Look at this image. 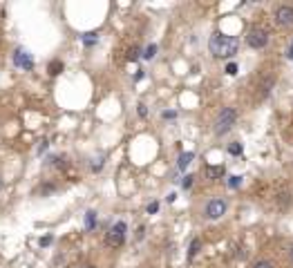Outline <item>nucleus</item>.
Segmentation results:
<instances>
[{"label":"nucleus","instance_id":"nucleus-26","mask_svg":"<svg viewBox=\"0 0 293 268\" xmlns=\"http://www.w3.org/2000/svg\"><path fill=\"white\" fill-rule=\"evenodd\" d=\"M81 268H96V266H92V264H83Z\"/></svg>","mask_w":293,"mask_h":268},{"label":"nucleus","instance_id":"nucleus-17","mask_svg":"<svg viewBox=\"0 0 293 268\" xmlns=\"http://www.w3.org/2000/svg\"><path fill=\"white\" fill-rule=\"evenodd\" d=\"M94 215H96V212H87V228H94Z\"/></svg>","mask_w":293,"mask_h":268},{"label":"nucleus","instance_id":"nucleus-23","mask_svg":"<svg viewBox=\"0 0 293 268\" xmlns=\"http://www.w3.org/2000/svg\"><path fill=\"white\" fill-rule=\"evenodd\" d=\"M49 242H52V239H49V237H43V239H41V246H47Z\"/></svg>","mask_w":293,"mask_h":268},{"label":"nucleus","instance_id":"nucleus-6","mask_svg":"<svg viewBox=\"0 0 293 268\" xmlns=\"http://www.w3.org/2000/svg\"><path fill=\"white\" fill-rule=\"evenodd\" d=\"M275 22L280 27H293V7L291 5H280L275 9Z\"/></svg>","mask_w":293,"mask_h":268},{"label":"nucleus","instance_id":"nucleus-20","mask_svg":"<svg viewBox=\"0 0 293 268\" xmlns=\"http://www.w3.org/2000/svg\"><path fill=\"white\" fill-rule=\"evenodd\" d=\"M192 179H195V177H186L181 186H184V188H190V186H192Z\"/></svg>","mask_w":293,"mask_h":268},{"label":"nucleus","instance_id":"nucleus-15","mask_svg":"<svg viewBox=\"0 0 293 268\" xmlns=\"http://www.w3.org/2000/svg\"><path fill=\"white\" fill-rule=\"evenodd\" d=\"M155 52H157V45H150V47H146L144 58H152V56H155Z\"/></svg>","mask_w":293,"mask_h":268},{"label":"nucleus","instance_id":"nucleus-22","mask_svg":"<svg viewBox=\"0 0 293 268\" xmlns=\"http://www.w3.org/2000/svg\"><path fill=\"white\" fill-rule=\"evenodd\" d=\"M148 114V110H146V105H139V116H146Z\"/></svg>","mask_w":293,"mask_h":268},{"label":"nucleus","instance_id":"nucleus-18","mask_svg":"<svg viewBox=\"0 0 293 268\" xmlns=\"http://www.w3.org/2000/svg\"><path fill=\"white\" fill-rule=\"evenodd\" d=\"M139 58V47H132L130 49V61H137Z\"/></svg>","mask_w":293,"mask_h":268},{"label":"nucleus","instance_id":"nucleus-10","mask_svg":"<svg viewBox=\"0 0 293 268\" xmlns=\"http://www.w3.org/2000/svg\"><path fill=\"white\" fill-rule=\"evenodd\" d=\"M199 248H202V242L199 239H192V244H190V250H188V259H192L195 255L199 252Z\"/></svg>","mask_w":293,"mask_h":268},{"label":"nucleus","instance_id":"nucleus-16","mask_svg":"<svg viewBox=\"0 0 293 268\" xmlns=\"http://www.w3.org/2000/svg\"><path fill=\"white\" fill-rule=\"evenodd\" d=\"M226 74H229V76H235V74H237V65L229 63V65H226Z\"/></svg>","mask_w":293,"mask_h":268},{"label":"nucleus","instance_id":"nucleus-19","mask_svg":"<svg viewBox=\"0 0 293 268\" xmlns=\"http://www.w3.org/2000/svg\"><path fill=\"white\" fill-rule=\"evenodd\" d=\"M94 41H96V34H85V42H87V45H92Z\"/></svg>","mask_w":293,"mask_h":268},{"label":"nucleus","instance_id":"nucleus-1","mask_svg":"<svg viewBox=\"0 0 293 268\" xmlns=\"http://www.w3.org/2000/svg\"><path fill=\"white\" fill-rule=\"evenodd\" d=\"M208 49L215 58H233L240 49V41L235 36H226V34H215L208 42Z\"/></svg>","mask_w":293,"mask_h":268},{"label":"nucleus","instance_id":"nucleus-27","mask_svg":"<svg viewBox=\"0 0 293 268\" xmlns=\"http://www.w3.org/2000/svg\"><path fill=\"white\" fill-rule=\"evenodd\" d=\"M0 190H2V179H0Z\"/></svg>","mask_w":293,"mask_h":268},{"label":"nucleus","instance_id":"nucleus-9","mask_svg":"<svg viewBox=\"0 0 293 268\" xmlns=\"http://www.w3.org/2000/svg\"><path fill=\"white\" fill-rule=\"evenodd\" d=\"M192 159H195V154H192V152H184V154H181V157H179V170H186L188 165H190Z\"/></svg>","mask_w":293,"mask_h":268},{"label":"nucleus","instance_id":"nucleus-24","mask_svg":"<svg viewBox=\"0 0 293 268\" xmlns=\"http://www.w3.org/2000/svg\"><path fill=\"white\" fill-rule=\"evenodd\" d=\"M287 56H289V58H293V45L289 47V54H287Z\"/></svg>","mask_w":293,"mask_h":268},{"label":"nucleus","instance_id":"nucleus-21","mask_svg":"<svg viewBox=\"0 0 293 268\" xmlns=\"http://www.w3.org/2000/svg\"><path fill=\"white\" fill-rule=\"evenodd\" d=\"M157 210H159V204H157V201H155V204H150V206H148V212H157Z\"/></svg>","mask_w":293,"mask_h":268},{"label":"nucleus","instance_id":"nucleus-7","mask_svg":"<svg viewBox=\"0 0 293 268\" xmlns=\"http://www.w3.org/2000/svg\"><path fill=\"white\" fill-rule=\"evenodd\" d=\"M14 63H16V67H22V69H32L34 67L32 56H29L27 52H22V49H18V52L14 54Z\"/></svg>","mask_w":293,"mask_h":268},{"label":"nucleus","instance_id":"nucleus-3","mask_svg":"<svg viewBox=\"0 0 293 268\" xmlns=\"http://www.w3.org/2000/svg\"><path fill=\"white\" fill-rule=\"evenodd\" d=\"M246 42H249V47L253 49H262V47H267V42H269V32L264 29V27H251L249 34H246Z\"/></svg>","mask_w":293,"mask_h":268},{"label":"nucleus","instance_id":"nucleus-4","mask_svg":"<svg viewBox=\"0 0 293 268\" xmlns=\"http://www.w3.org/2000/svg\"><path fill=\"white\" fill-rule=\"evenodd\" d=\"M123 242H126V224H123V221H117V224L107 230L105 244L112 248H119V246H123Z\"/></svg>","mask_w":293,"mask_h":268},{"label":"nucleus","instance_id":"nucleus-14","mask_svg":"<svg viewBox=\"0 0 293 268\" xmlns=\"http://www.w3.org/2000/svg\"><path fill=\"white\" fill-rule=\"evenodd\" d=\"M253 268H273V264L267 262V259H262V262H255V264H253Z\"/></svg>","mask_w":293,"mask_h":268},{"label":"nucleus","instance_id":"nucleus-12","mask_svg":"<svg viewBox=\"0 0 293 268\" xmlns=\"http://www.w3.org/2000/svg\"><path fill=\"white\" fill-rule=\"evenodd\" d=\"M242 150H244V147H242V143H230V145H229V152L233 154V157L242 154Z\"/></svg>","mask_w":293,"mask_h":268},{"label":"nucleus","instance_id":"nucleus-11","mask_svg":"<svg viewBox=\"0 0 293 268\" xmlns=\"http://www.w3.org/2000/svg\"><path fill=\"white\" fill-rule=\"evenodd\" d=\"M61 72H63V63H61V61L49 63V74H52V76H56V74H61Z\"/></svg>","mask_w":293,"mask_h":268},{"label":"nucleus","instance_id":"nucleus-13","mask_svg":"<svg viewBox=\"0 0 293 268\" xmlns=\"http://www.w3.org/2000/svg\"><path fill=\"white\" fill-rule=\"evenodd\" d=\"M242 184V177H229V186L230 188H240Z\"/></svg>","mask_w":293,"mask_h":268},{"label":"nucleus","instance_id":"nucleus-8","mask_svg":"<svg viewBox=\"0 0 293 268\" xmlns=\"http://www.w3.org/2000/svg\"><path fill=\"white\" fill-rule=\"evenodd\" d=\"M224 172H226L224 165H208V168H206V177L208 179H222V177H224Z\"/></svg>","mask_w":293,"mask_h":268},{"label":"nucleus","instance_id":"nucleus-2","mask_svg":"<svg viewBox=\"0 0 293 268\" xmlns=\"http://www.w3.org/2000/svg\"><path fill=\"white\" fill-rule=\"evenodd\" d=\"M235 121H237V112H235V107H224V110L219 112L217 119H215V134H217V137H224L226 132L233 130Z\"/></svg>","mask_w":293,"mask_h":268},{"label":"nucleus","instance_id":"nucleus-5","mask_svg":"<svg viewBox=\"0 0 293 268\" xmlns=\"http://www.w3.org/2000/svg\"><path fill=\"white\" fill-rule=\"evenodd\" d=\"M206 219H219V217L226 215V201L224 199H210L206 204V210H204Z\"/></svg>","mask_w":293,"mask_h":268},{"label":"nucleus","instance_id":"nucleus-25","mask_svg":"<svg viewBox=\"0 0 293 268\" xmlns=\"http://www.w3.org/2000/svg\"><path fill=\"white\" fill-rule=\"evenodd\" d=\"M289 257H291V262H293V246L289 248Z\"/></svg>","mask_w":293,"mask_h":268}]
</instances>
